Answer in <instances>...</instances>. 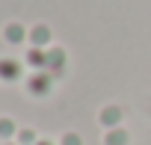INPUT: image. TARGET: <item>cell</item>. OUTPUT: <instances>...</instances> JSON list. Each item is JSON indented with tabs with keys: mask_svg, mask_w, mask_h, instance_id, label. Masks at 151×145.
Here are the masks:
<instances>
[{
	"mask_svg": "<svg viewBox=\"0 0 151 145\" xmlns=\"http://www.w3.org/2000/svg\"><path fill=\"white\" fill-rule=\"evenodd\" d=\"M104 145H127V133H124L122 127H113V130H107Z\"/></svg>",
	"mask_w": 151,
	"mask_h": 145,
	"instance_id": "7a4b0ae2",
	"label": "cell"
},
{
	"mask_svg": "<svg viewBox=\"0 0 151 145\" xmlns=\"http://www.w3.org/2000/svg\"><path fill=\"white\" fill-rule=\"evenodd\" d=\"M62 145H83V142H80L77 133H65V136H62Z\"/></svg>",
	"mask_w": 151,
	"mask_h": 145,
	"instance_id": "277c9868",
	"label": "cell"
},
{
	"mask_svg": "<svg viewBox=\"0 0 151 145\" xmlns=\"http://www.w3.org/2000/svg\"><path fill=\"white\" fill-rule=\"evenodd\" d=\"M36 42H47V30L39 27V30H36Z\"/></svg>",
	"mask_w": 151,
	"mask_h": 145,
	"instance_id": "52a82bcc",
	"label": "cell"
},
{
	"mask_svg": "<svg viewBox=\"0 0 151 145\" xmlns=\"http://www.w3.org/2000/svg\"><path fill=\"white\" fill-rule=\"evenodd\" d=\"M36 145H50V142H36Z\"/></svg>",
	"mask_w": 151,
	"mask_h": 145,
	"instance_id": "ba28073f",
	"label": "cell"
},
{
	"mask_svg": "<svg viewBox=\"0 0 151 145\" xmlns=\"http://www.w3.org/2000/svg\"><path fill=\"white\" fill-rule=\"evenodd\" d=\"M6 36H9V39H12V42H15V39H21V36H24V33H21V27H9V33H6Z\"/></svg>",
	"mask_w": 151,
	"mask_h": 145,
	"instance_id": "8992f818",
	"label": "cell"
},
{
	"mask_svg": "<svg viewBox=\"0 0 151 145\" xmlns=\"http://www.w3.org/2000/svg\"><path fill=\"white\" fill-rule=\"evenodd\" d=\"M0 133H3V136H12V133H15V124H12V121H0Z\"/></svg>",
	"mask_w": 151,
	"mask_h": 145,
	"instance_id": "5b68a950",
	"label": "cell"
},
{
	"mask_svg": "<svg viewBox=\"0 0 151 145\" xmlns=\"http://www.w3.org/2000/svg\"><path fill=\"white\" fill-rule=\"evenodd\" d=\"M119 121H122V110H119V107H104V110H101V124H104L107 130L119 127Z\"/></svg>",
	"mask_w": 151,
	"mask_h": 145,
	"instance_id": "6da1fadb",
	"label": "cell"
},
{
	"mask_svg": "<svg viewBox=\"0 0 151 145\" xmlns=\"http://www.w3.org/2000/svg\"><path fill=\"white\" fill-rule=\"evenodd\" d=\"M18 145H36V133L33 130H18Z\"/></svg>",
	"mask_w": 151,
	"mask_h": 145,
	"instance_id": "3957f363",
	"label": "cell"
}]
</instances>
